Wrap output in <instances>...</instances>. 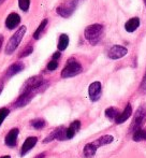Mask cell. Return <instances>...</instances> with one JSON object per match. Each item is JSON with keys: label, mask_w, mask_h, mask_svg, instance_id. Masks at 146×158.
<instances>
[{"label": "cell", "mask_w": 146, "mask_h": 158, "mask_svg": "<svg viewBox=\"0 0 146 158\" xmlns=\"http://www.w3.org/2000/svg\"><path fill=\"white\" fill-rule=\"evenodd\" d=\"M104 35V27L101 24H92L85 28L84 37L91 45H98Z\"/></svg>", "instance_id": "6da1fadb"}, {"label": "cell", "mask_w": 146, "mask_h": 158, "mask_svg": "<svg viewBox=\"0 0 146 158\" xmlns=\"http://www.w3.org/2000/svg\"><path fill=\"white\" fill-rule=\"evenodd\" d=\"M26 31H27L26 26H21V27H18V29L15 31L14 35H12V37L10 38V40H9L8 43H6V48H4L6 55H12L13 53L17 50V48H18L19 44H21Z\"/></svg>", "instance_id": "7a4b0ae2"}, {"label": "cell", "mask_w": 146, "mask_h": 158, "mask_svg": "<svg viewBox=\"0 0 146 158\" xmlns=\"http://www.w3.org/2000/svg\"><path fill=\"white\" fill-rule=\"evenodd\" d=\"M83 71V67L79 63L75 58H69L63 67V71H61V77L63 79H69V77H73L79 75V73Z\"/></svg>", "instance_id": "3957f363"}, {"label": "cell", "mask_w": 146, "mask_h": 158, "mask_svg": "<svg viewBox=\"0 0 146 158\" xmlns=\"http://www.w3.org/2000/svg\"><path fill=\"white\" fill-rule=\"evenodd\" d=\"M82 2V0H68L67 2L60 4L57 8L56 12L59 16L63 17V19H69L70 16L75 12V10L77 9V6H79V3Z\"/></svg>", "instance_id": "277c9868"}, {"label": "cell", "mask_w": 146, "mask_h": 158, "mask_svg": "<svg viewBox=\"0 0 146 158\" xmlns=\"http://www.w3.org/2000/svg\"><path fill=\"white\" fill-rule=\"evenodd\" d=\"M44 84H45V81L43 80V77H40V75H36V77H30V79H28L27 81L25 82L22 92L34 93V92H37V90H39Z\"/></svg>", "instance_id": "5b68a950"}, {"label": "cell", "mask_w": 146, "mask_h": 158, "mask_svg": "<svg viewBox=\"0 0 146 158\" xmlns=\"http://www.w3.org/2000/svg\"><path fill=\"white\" fill-rule=\"evenodd\" d=\"M146 121V104L140 106L139 109L136 110V114L133 116V121L131 123V127H130V130L134 131L139 128H142V125L144 124Z\"/></svg>", "instance_id": "8992f818"}, {"label": "cell", "mask_w": 146, "mask_h": 158, "mask_svg": "<svg viewBox=\"0 0 146 158\" xmlns=\"http://www.w3.org/2000/svg\"><path fill=\"white\" fill-rule=\"evenodd\" d=\"M101 94H102V85L99 81H96L91 83L88 87V95L91 101L96 102L100 99Z\"/></svg>", "instance_id": "52a82bcc"}, {"label": "cell", "mask_w": 146, "mask_h": 158, "mask_svg": "<svg viewBox=\"0 0 146 158\" xmlns=\"http://www.w3.org/2000/svg\"><path fill=\"white\" fill-rule=\"evenodd\" d=\"M127 54H128V50L125 46L113 45L112 48H110L109 53H107V56H109V58L113 59V60H116V59L123 58V57L126 56Z\"/></svg>", "instance_id": "ba28073f"}, {"label": "cell", "mask_w": 146, "mask_h": 158, "mask_svg": "<svg viewBox=\"0 0 146 158\" xmlns=\"http://www.w3.org/2000/svg\"><path fill=\"white\" fill-rule=\"evenodd\" d=\"M21 24V16L17 14L16 12H12L6 16V21H4V25L9 30H13L17 28Z\"/></svg>", "instance_id": "9c48e42d"}, {"label": "cell", "mask_w": 146, "mask_h": 158, "mask_svg": "<svg viewBox=\"0 0 146 158\" xmlns=\"http://www.w3.org/2000/svg\"><path fill=\"white\" fill-rule=\"evenodd\" d=\"M34 93H31V92H22L21 96L18 97V99L16 100L15 102V108H23V106H27L28 103L30 102V100L32 99L34 97Z\"/></svg>", "instance_id": "30bf717a"}, {"label": "cell", "mask_w": 146, "mask_h": 158, "mask_svg": "<svg viewBox=\"0 0 146 158\" xmlns=\"http://www.w3.org/2000/svg\"><path fill=\"white\" fill-rule=\"evenodd\" d=\"M19 130L18 128H13L9 131V133L6 135V139H4V143L6 146L9 148H14L16 145V141H17V137H18Z\"/></svg>", "instance_id": "8fae6325"}, {"label": "cell", "mask_w": 146, "mask_h": 158, "mask_svg": "<svg viewBox=\"0 0 146 158\" xmlns=\"http://www.w3.org/2000/svg\"><path fill=\"white\" fill-rule=\"evenodd\" d=\"M37 142H38L37 137H28L27 139L25 140V142H24L23 146H22V148H21V156L26 155L32 148H34Z\"/></svg>", "instance_id": "7c38bea8"}, {"label": "cell", "mask_w": 146, "mask_h": 158, "mask_svg": "<svg viewBox=\"0 0 146 158\" xmlns=\"http://www.w3.org/2000/svg\"><path fill=\"white\" fill-rule=\"evenodd\" d=\"M131 114H132V106L130 103H128L127 106L125 108V110H124L120 114H119V113L117 114L116 118H115V122H116V124L125 123V122L127 121L130 116H131Z\"/></svg>", "instance_id": "4fadbf2b"}, {"label": "cell", "mask_w": 146, "mask_h": 158, "mask_svg": "<svg viewBox=\"0 0 146 158\" xmlns=\"http://www.w3.org/2000/svg\"><path fill=\"white\" fill-rule=\"evenodd\" d=\"M79 128H81V122L79 121L73 122L71 125L69 126V128L65 129V140L72 139L75 135V133L79 130Z\"/></svg>", "instance_id": "5bb4252c"}, {"label": "cell", "mask_w": 146, "mask_h": 158, "mask_svg": "<svg viewBox=\"0 0 146 158\" xmlns=\"http://www.w3.org/2000/svg\"><path fill=\"white\" fill-rule=\"evenodd\" d=\"M24 68H25V66H24V64L21 63V61H18V63L12 64L8 68V70H6V77H14L15 74H17V73L22 72V71L24 70Z\"/></svg>", "instance_id": "9a60e30c"}, {"label": "cell", "mask_w": 146, "mask_h": 158, "mask_svg": "<svg viewBox=\"0 0 146 158\" xmlns=\"http://www.w3.org/2000/svg\"><path fill=\"white\" fill-rule=\"evenodd\" d=\"M140 27V19L139 17H132L125 24V29L127 32L132 33Z\"/></svg>", "instance_id": "2e32d148"}, {"label": "cell", "mask_w": 146, "mask_h": 158, "mask_svg": "<svg viewBox=\"0 0 146 158\" xmlns=\"http://www.w3.org/2000/svg\"><path fill=\"white\" fill-rule=\"evenodd\" d=\"M69 35H66V33H61L58 40V44H57V48H58L59 52H63L65 50H67V48L69 46Z\"/></svg>", "instance_id": "e0dca14e"}, {"label": "cell", "mask_w": 146, "mask_h": 158, "mask_svg": "<svg viewBox=\"0 0 146 158\" xmlns=\"http://www.w3.org/2000/svg\"><path fill=\"white\" fill-rule=\"evenodd\" d=\"M97 148H98L95 145L94 142L86 144L85 148H84V150H83L84 156H85L86 158H90V157L95 156V154H96V152H97Z\"/></svg>", "instance_id": "ac0fdd59"}, {"label": "cell", "mask_w": 146, "mask_h": 158, "mask_svg": "<svg viewBox=\"0 0 146 158\" xmlns=\"http://www.w3.org/2000/svg\"><path fill=\"white\" fill-rule=\"evenodd\" d=\"M114 138L110 135H102L101 138L97 139L96 141L94 142V144L97 146V148H100V146H103V145H107V144L112 143Z\"/></svg>", "instance_id": "d6986e66"}, {"label": "cell", "mask_w": 146, "mask_h": 158, "mask_svg": "<svg viewBox=\"0 0 146 158\" xmlns=\"http://www.w3.org/2000/svg\"><path fill=\"white\" fill-rule=\"evenodd\" d=\"M47 24H48V19H44L43 21L40 23V25L38 26L36 31L34 32V40H39L40 38H41L42 32L44 31V29H45V27L47 26Z\"/></svg>", "instance_id": "ffe728a7"}, {"label": "cell", "mask_w": 146, "mask_h": 158, "mask_svg": "<svg viewBox=\"0 0 146 158\" xmlns=\"http://www.w3.org/2000/svg\"><path fill=\"white\" fill-rule=\"evenodd\" d=\"M132 139L136 142L140 141H146V130L142 128H139L136 130L133 131V135H132Z\"/></svg>", "instance_id": "44dd1931"}, {"label": "cell", "mask_w": 146, "mask_h": 158, "mask_svg": "<svg viewBox=\"0 0 146 158\" xmlns=\"http://www.w3.org/2000/svg\"><path fill=\"white\" fill-rule=\"evenodd\" d=\"M117 114H118V110L116 108H114V106H110V108H107L105 110V116L109 119H111V121L116 118Z\"/></svg>", "instance_id": "7402d4cb"}, {"label": "cell", "mask_w": 146, "mask_h": 158, "mask_svg": "<svg viewBox=\"0 0 146 158\" xmlns=\"http://www.w3.org/2000/svg\"><path fill=\"white\" fill-rule=\"evenodd\" d=\"M30 124H31V126L34 127V128H36V129H42V128H44L45 125H46L45 121H44V119H42V118L34 119V121L30 122Z\"/></svg>", "instance_id": "603a6c76"}, {"label": "cell", "mask_w": 146, "mask_h": 158, "mask_svg": "<svg viewBox=\"0 0 146 158\" xmlns=\"http://www.w3.org/2000/svg\"><path fill=\"white\" fill-rule=\"evenodd\" d=\"M18 6L23 12H28L30 8V0H18Z\"/></svg>", "instance_id": "cb8c5ba5"}, {"label": "cell", "mask_w": 146, "mask_h": 158, "mask_svg": "<svg viewBox=\"0 0 146 158\" xmlns=\"http://www.w3.org/2000/svg\"><path fill=\"white\" fill-rule=\"evenodd\" d=\"M32 52H34V46L30 45V44H29V45H27L25 48H24L23 51H22L21 54L18 55V57H19V58H24V57H27V56H29V55L31 54Z\"/></svg>", "instance_id": "d4e9b609"}, {"label": "cell", "mask_w": 146, "mask_h": 158, "mask_svg": "<svg viewBox=\"0 0 146 158\" xmlns=\"http://www.w3.org/2000/svg\"><path fill=\"white\" fill-rule=\"evenodd\" d=\"M10 114V110L6 108H1L0 109V126L4 122V119L8 117V115Z\"/></svg>", "instance_id": "484cf974"}, {"label": "cell", "mask_w": 146, "mask_h": 158, "mask_svg": "<svg viewBox=\"0 0 146 158\" xmlns=\"http://www.w3.org/2000/svg\"><path fill=\"white\" fill-rule=\"evenodd\" d=\"M57 68H58V60H56V59H52L46 66V69L48 71H55Z\"/></svg>", "instance_id": "4316f807"}, {"label": "cell", "mask_w": 146, "mask_h": 158, "mask_svg": "<svg viewBox=\"0 0 146 158\" xmlns=\"http://www.w3.org/2000/svg\"><path fill=\"white\" fill-rule=\"evenodd\" d=\"M139 90H140L141 94H146V69H145L144 77H143V80L140 84V87H139Z\"/></svg>", "instance_id": "83f0119b"}, {"label": "cell", "mask_w": 146, "mask_h": 158, "mask_svg": "<svg viewBox=\"0 0 146 158\" xmlns=\"http://www.w3.org/2000/svg\"><path fill=\"white\" fill-rule=\"evenodd\" d=\"M60 52H56V53H54V54H53V56H52V59H56V60H58L59 58H60Z\"/></svg>", "instance_id": "f1b7e54d"}, {"label": "cell", "mask_w": 146, "mask_h": 158, "mask_svg": "<svg viewBox=\"0 0 146 158\" xmlns=\"http://www.w3.org/2000/svg\"><path fill=\"white\" fill-rule=\"evenodd\" d=\"M2 44H3V35H0V50H1V48H2Z\"/></svg>", "instance_id": "f546056e"}, {"label": "cell", "mask_w": 146, "mask_h": 158, "mask_svg": "<svg viewBox=\"0 0 146 158\" xmlns=\"http://www.w3.org/2000/svg\"><path fill=\"white\" fill-rule=\"evenodd\" d=\"M44 157H45V154H44V153H42V154H39L38 156H36L34 158H44Z\"/></svg>", "instance_id": "4dcf8cb0"}, {"label": "cell", "mask_w": 146, "mask_h": 158, "mask_svg": "<svg viewBox=\"0 0 146 158\" xmlns=\"http://www.w3.org/2000/svg\"><path fill=\"white\" fill-rule=\"evenodd\" d=\"M2 89H3V85H0V94H1V92H2Z\"/></svg>", "instance_id": "1f68e13d"}, {"label": "cell", "mask_w": 146, "mask_h": 158, "mask_svg": "<svg viewBox=\"0 0 146 158\" xmlns=\"http://www.w3.org/2000/svg\"><path fill=\"white\" fill-rule=\"evenodd\" d=\"M0 158H11L9 155H6V156H2V157H0Z\"/></svg>", "instance_id": "d6a6232c"}, {"label": "cell", "mask_w": 146, "mask_h": 158, "mask_svg": "<svg viewBox=\"0 0 146 158\" xmlns=\"http://www.w3.org/2000/svg\"><path fill=\"white\" fill-rule=\"evenodd\" d=\"M144 4H145V6H146V0H144Z\"/></svg>", "instance_id": "836d02e7"}, {"label": "cell", "mask_w": 146, "mask_h": 158, "mask_svg": "<svg viewBox=\"0 0 146 158\" xmlns=\"http://www.w3.org/2000/svg\"><path fill=\"white\" fill-rule=\"evenodd\" d=\"M0 1H1V0H0Z\"/></svg>", "instance_id": "e575fe53"}]
</instances>
